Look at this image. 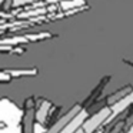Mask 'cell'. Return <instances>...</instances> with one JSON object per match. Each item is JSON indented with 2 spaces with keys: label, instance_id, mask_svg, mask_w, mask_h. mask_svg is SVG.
<instances>
[{
  "label": "cell",
  "instance_id": "6da1fadb",
  "mask_svg": "<svg viewBox=\"0 0 133 133\" xmlns=\"http://www.w3.org/2000/svg\"><path fill=\"white\" fill-rule=\"evenodd\" d=\"M110 115H112L110 107L106 106V107H103V109H100L97 113H95L93 116L86 117L80 127L84 130V133H93L97 127H100L103 123H106V122L109 120Z\"/></svg>",
  "mask_w": 133,
  "mask_h": 133
},
{
  "label": "cell",
  "instance_id": "7a4b0ae2",
  "mask_svg": "<svg viewBox=\"0 0 133 133\" xmlns=\"http://www.w3.org/2000/svg\"><path fill=\"white\" fill-rule=\"evenodd\" d=\"M80 109H82V107L79 106V104H76V106H75V107H72V109H70L69 112L66 113V115L62 116V117L59 119V120L56 122V123L53 124V126L50 127V129H47L46 132H43V133H59L64 126H66L67 123H69L70 120H72L73 117H75L76 115H77L79 112H80Z\"/></svg>",
  "mask_w": 133,
  "mask_h": 133
},
{
  "label": "cell",
  "instance_id": "3957f363",
  "mask_svg": "<svg viewBox=\"0 0 133 133\" xmlns=\"http://www.w3.org/2000/svg\"><path fill=\"white\" fill-rule=\"evenodd\" d=\"M132 103H133V90H132V92H129L127 95H124L123 97H120L119 100H116L115 103H112L109 106L110 107V112H112L109 120L113 117V116H117L119 113H122L124 109H127Z\"/></svg>",
  "mask_w": 133,
  "mask_h": 133
},
{
  "label": "cell",
  "instance_id": "277c9868",
  "mask_svg": "<svg viewBox=\"0 0 133 133\" xmlns=\"http://www.w3.org/2000/svg\"><path fill=\"white\" fill-rule=\"evenodd\" d=\"M86 117H87V112L84 109H80V112H79L77 115H76L75 117H73L59 133H75L76 130L82 126V123L84 122V119H86Z\"/></svg>",
  "mask_w": 133,
  "mask_h": 133
},
{
  "label": "cell",
  "instance_id": "5b68a950",
  "mask_svg": "<svg viewBox=\"0 0 133 133\" xmlns=\"http://www.w3.org/2000/svg\"><path fill=\"white\" fill-rule=\"evenodd\" d=\"M33 97L26 100V112H24V133H33V119H35V110H33Z\"/></svg>",
  "mask_w": 133,
  "mask_h": 133
},
{
  "label": "cell",
  "instance_id": "8992f818",
  "mask_svg": "<svg viewBox=\"0 0 133 133\" xmlns=\"http://www.w3.org/2000/svg\"><path fill=\"white\" fill-rule=\"evenodd\" d=\"M50 106H52V103L49 100H40V103L37 104V109L35 110V117L40 124H44V122H46Z\"/></svg>",
  "mask_w": 133,
  "mask_h": 133
},
{
  "label": "cell",
  "instance_id": "52a82bcc",
  "mask_svg": "<svg viewBox=\"0 0 133 133\" xmlns=\"http://www.w3.org/2000/svg\"><path fill=\"white\" fill-rule=\"evenodd\" d=\"M82 6H84V0H63L60 3V7L64 10L76 9V7H82Z\"/></svg>",
  "mask_w": 133,
  "mask_h": 133
},
{
  "label": "cell",
  "instance_id": "ba28073f",
  "mask_svg": "<svg viewBox=\"0 0 133 133\" xmlns=\"http://www.w3.org/2000/svg\"><path fill=\"white\" fill-rule=\"evenodd\" d=\"M129 92H132V87H130V86H126L124 89H120V90H117V93H115V95H112L109 99H107V102H109V104L115 103L116 100H119L120 97H123V96H124V95H127Z\"/></svg>",
  "mask_w": 133,
  "mask_h": 133
},
{
  "label": "cell",
  "instance_id": "9c48e42d",
  "mask_svg": "<svg viewBox=\"0 0 133 133\" xmlns=\"http://www.w3.org/2000/svg\"><path fill=\"white\" fill-rule=\"evenodd\" d=\"M46 13V9H37V10H30L27 13H23L22 17H30V16H39V15H44Z\"/></svg>",
  "mask_w": 133,
  "mask_h": 133
},
{
  "label": "cell",
  "instance_id": "30bf717a",
  "mask_svg": "<svg viewBox=\"0 0 133 133\" xmlns=\"http://www.w3.org/2000/svg\"><path fill=\"white\" fill-rule=\"evenodd\" d=\"M23 42H27L26 37H13V39H6V40H3L2 43L4 44H12V43H23Z\"/></svg>",
  "mask_w": 133,
  "mask_h": 133
},
{
  "label": "cell",
  "instance_id": "8fae6325",
  "mask_svg": "<svg viewBox=\"0 0 133 133\" xmlns=\"http://www.w3.org/2000/svg\"><path fill=\"white\" fill-rule=\"evenodd\" d=\"M37 0H13V6L19 7V6H24V4H29V3H35Z\"/></svg>",
  "mask_w": 133,
  "mask_h": 133
},
{
  "label": "cell",
  "instance_id": "7c38bea8",
  "mask_svg": "<svg viewBox=\"0 0 133 133\" xmlns=\"http://www.w3.org/2000/svg\"><path fill=\"white\" fill-rule=\"evenodd\" d=\"M10 77L12 76L9 73H6L4 70H0V80H10Z\"/></svg>",
  "mask_w": 133,
  "mask_h": 133
},
{
  "label": "cell",
  "instance_id": "4fadbf2b",
  "mask_svg": "<svg viewBox=\"0 0 133 133\" xmlns=\"http://www.w3.org/2000/svg\"><path fill=\"white\" fill-rule=\"evenodd\" d=\"M75 133H84V130H83V129H82V127H79V129H77V130H76V132H75Z\"/></svg>",
  "mask_w": 133,
  "mask_h": 133
},
{
  "label": "cell",
  "instance_id": "5bb4252c",
  "mask_svg": "<svg viewBox=\"0 0 133 133\" xmlns=\"http://www.w3.org/2000/svg\"><path fill=\"white\" fill-rule=\"evenodd\" d=\"M129 133H133V123H132V126H130V129H129Z\"/></svg>",
  "mask_w": 133,
  "mask_h": 133
}]
</instances>
